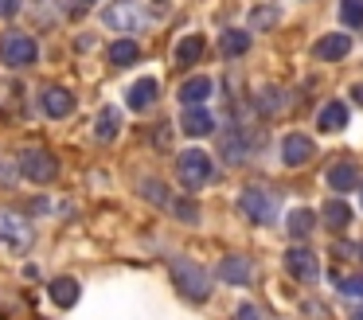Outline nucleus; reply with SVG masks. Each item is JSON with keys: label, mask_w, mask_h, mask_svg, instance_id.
Returning <instances> with one entry per match:
<instances>
[{"label": "nucleus", "mask_w": 363, "mask_h": 320, "mask_svg": "<svg viewBox=\"0 0 363 320\" xmlns=\"http://www.w3.org/2000/svg\"><path fill=\"white\" fill-rule=\"evenodd\" d=\"M352 51V39L347 35H324V39H316V47H313V55L316 59H324V62H336V59H344V55Z\"/></svg>", "instance_id": "obj_13"}, {"label": "nucleus", "mask_w": 363, "mask_h": 320, "mask_svg": "<svg viewBox=\"0 0 363 320\" xmlns=\"http://www.w3.org/2000/svg\"><path fill=\"white\" fill-rule=\"evenodd\" d=\"M352 101H355V106H363V82L352 86Z\"/></svg>", "instance_id": "obj_32"}, {"label": "nucleus", "mask_w": 363, "mask_h": 320, "mask_svg": "<svg viewBox=\"0 0 363 320\" xmlns=\"http://www.w3.org/2000/svg\"><path fill=\"white\" fill-rule=\"evenodd\" d=\"M203 35H188V39H180V43H176V62H180V67H191V62H199L203 59Z\"/></svg>", "instance_id": "obj_19"}, {"label": "nucleus", "mask_w": 363, "mask_h": 320, "mask_svg": "<svg viewBox=\"0 0 363 320\" xmlns=\"http://www.w3.org/2000/svg\"><path fill=\"white\" fill-rule=\"evenodd\" d=\"M352 320H363V309H355V312H352Z\"/></svg>", "instance_id": "obj_33"}, {"label": "nucleus", "mask_w": 363, "mask_h": 320, "mask_svg": "<svg viewBox=\"0 0 363 320\" xmlns=\"http://www.w3.org/2000/svg\"><path fill=\"white\" fill-rule=\"evenodd\" d=\"M324 180H328L332 192H352V187H359V172H355V164H332Z\"/></svg>", "instance_id": "obj_15"}, {"label": "nucleus", "mask_w": 363, "mask_h": 320, "mask_svg": "<svg viewBox=\"0 0 363 320\" xmlns=\"http://www.w3.org/2000/svg\"><path fill=\"white\" fill-rule=\"evenodd\" d=\"M285 226H289V234H293V238H305V234L316 226V215H313L308 207H297V211H289Z\"/></svg>", "instance_id": "obj_21"}, {"label": "nucleus", "mask_w": 363, "mask_h": 320, "mask_svg": "<svg viewBox=\"0 0 363 320\" xmlns=\"http://www.w3.org/2000/svg\"><path fill=\"white\" fill-rule=\"evenodd\" d=\"M172 207H176V215H180L184 223H196V219H199V207H196V203H188V199H176Z\"/></svg>", "instance_id": "obj_29"}, {"label": "nucleus", "mask_w": 363, "mask_h": 320, "mask_svg": "<svg viewBox=\"0 0 363 320\" xmlns=\"http://www.w3.org/2000/svg\"><path fill=\"white\" fill-rule=\"evenodd\" d=\"M20 172H24V180H32V184H51L55 180V156L43 153V148H24L20 153Z\"/></svg>", "instance_id": "obj_5"}, {"label": "nucleus", "mask_w": 363, "mask_h": 320, "mask_svg": "<svg viewBox=\"0 0 363 320\" xmlns=\"http://www.w3.org/2000/svg\"><path fill=\"white\" fill-rule=\"evenodd\" d=\"M324 223H328V231H344L347 223H352V211H347V203H332L328 199V207H324Z\"/></svg>", "instance_id": "obj_23"}, {"label": "nucleus", "mask_w": 363, "mask_h": 320, "mask_svg": "<svg viewBox=\"0 0 363 320\" xmlns=\"http://www.w3.org/2000/svg\"><path fill=\"white\" fill-rule=\"evenodd\" d=\"M32 242H35L32 223L20 211H0V246L9 250V254H28Z\"/></svg>", "instance_id": "obj_2"}, {"label": "nucleus", "mask_w": 363, "mask_h": 320, "mask_svg": "<svg viewBox=\"0 0 363 320\" xmlns=\"http://www.w3.org/2000/svg\"><path fill=\"white\" fill-rule=\"evenodd\" d=\"M141 195H149L152 203H168V192L157 184V180H145V184H141Z\"/></svg>", "instance_id": "obj_28"}, {"label": "nucleus", "mask_w": 363, "mask_h": 320, "mask_svg": "<svg viewBox=\"0 0 363 320\" xmlns=\"http://www.w3.org/2000/svg\"><path fill=\"white\" fill-rule=\"evenodd\" d=\"M246 47H250V35H246V31H238V28L223 31V55H227V59L246 55Z\"/></svg>", "instance_id": "obj_24"}, {"label": "nucleus", "mask_w": 363, "mask_h": 320, "mask_svg": "<svg viewBox=\"0 0 363 320\" xmlns=\"http://www.w3.org/2000/svg\"><path fill=\"white\" fill-rule=\"evenodd\" d=\"M285 270H289L297 281H316L320 277V262H316V254L308 246H289V254H285Z\"/></svg>", "instance_id": "obj_8"}, {"label": "nucleus", "mask_w": 363, "mask_h": 320, "mask_svg": "<svg viewBox=\"0 0 363 320\" xmlns=\"http://www.w3.org/2000/svg\"><path fill=\"white\" fill-rule=\"evenodd\" d=\"M316 125H320L324 133H340L347 125V106H344V101H328V106L320 109V121H316Z\"/></svg>", "instance_id": "obj_17"}, {"label": "nucleus", "mask_w": 363, "mask_h": 320, "mask_svg": "<svg viewBox=\"0 0 363 320\" xmlns=\"http://www.w3.org/2000/svg\"><path fill=\"white\" fill-rule=\"evenodd\" d=\"M340 20H344L347 28H363V0H344V4H340Z\"/></svg>", "instance_id": "obj_25"}, {"label": "nucleus", "mask_w": 363, "mask_h": 320, "mask_svg": "<svg viewBox=\"0 0 363 320\" xmlns=\"http://www.w3.org/2000/svg\"><path fill=\"white\" fill-rule=\"evenodd\" d=\"M118 129H121V114H118L113 106H106L102 114H98V125H94L98 140H102V145H110V140L118 137Z\"/></svg>", "instance_id": "obj_20"}, {"label": "nucleus", "mask_w": 363, "mask_h": 320, "mask_svg": "<svg viewBox=\"0 0 363 320\" xmlns=\"http://www.w3.org/2000/svg\"><path fill=\"white\" fill-rule=\"evenodd\" d=\"M125 101H129V109H149L152 101H157V78H141V82H133L129 94H125Z\"/></svg>", "instance_id": "obj_16"}, {"label": "nucleus", "mask_w": 363, "mask_h": 320, "mask_svg": "<svg viewBox=\"0 0 363 320\" xmlns=\"http://www.w3.org/2000/svg\"><path fill=\"white\" fill-rule=\"evenodd\" d=\"M43 114H48V117L74 114V94L63 90V86H48V90H43Z\"/></svg>", "instance_id": "obj_11"}, {"label": "nucleus", "mask_w": 363, "mask_h": 320, "mask_svg": "<svg viewBox=\"0 0 363 320\" xmlns=\"http://www.w3.org/2000/svg\"><path fill=\"white\" fill-rule=\"evenodd\" d=\"M141 59V47L133 43V39H118V43L110 47V62L113 67H129V62Z\"/></svg>", "instance_id": "obj_22"}, {"label": "nucleus", "mask_w": 363, "mask_h": 320, "mask_svg": "<svg viewBox=\"0 0 363 320\" xmlns=\"http://www.w3.org/2000/svg\"><path fill=\"white\" fill-rule=\"evenodd\" d=\"M359 195H363V184H359Z\"/></svg>", "instance_id": "obj_34"}, {"label": "nucleus", "mask_w": 363, "mask_h": 320, "mask_svg": "<svg viewBox=\"0 0 363 320\" xmlns=\"http://www.w3.org/2000/svg\"><path fill=\"white\" fill-rule=\"evenodd\" d=\"M235 320H262V312H258V304H242V309L235 312Z\"/></svg>", "instance_id": "obj_31"}, {"label": "nucleus", "mask_w": 363, "mask_h": 320, "mask_svg": "<svg viewBox=\"0 0 363 320\" xmlns=\"http://www.w3.org/2000/svg\"><path fill=\"white\" fill-rule=\"evenodd\" d=\"M102 23L113 31H133V28H141V8H137L133 0H113L102 12Z\"/></svg>", "instance_id": "obj_7"}, {"label": "nucleus", "mask_w": 363, "mask_h": 320, "mask_svg": "<svg viewBox=\"0 0 363 320\" xmlns=\"http://www.w3.org/2000/svg\"><path fill=\"white\" fill-rule=\"evenodd\" d=\"M176 176H180V184L188 187V192H199V187L211 184L215 164L203 148H188V153H180V160H176Z\"/></svg>", "instance_id": "obj_1"}, {"label": "nucleus", "mask_w": 363, "mask_h": 320, "mask_svg": "<svg viewBox=\"0 0 363 320\" xmlns=\"http://www.w3.org/2000/svg\"><path fill=\"white\" fill-rule=\"evenodd\" d=\"M313 156H316V145L305 133H289V137L281 140V160L289 164V168H301V164H308Z\"/></svg>", "instance_id": "obj_9"}, {"label": "nucleus", "mask_w": 363, "mask_h": 320, "mask_svg": "<svg viewBox=\"0 0 363 320\" xmlns=\"http://www.w3.org/2000/svg\"><path fill=\"white\" fill-rule=\"evenodd\" d=\"M180 129L188 137H207V133H215V117L203 106H188V114L180 117Z\"/></svg>", "instance_id": "obj_12"}, {"label": "nucleus", "mask_w": 363, "mask_h": 320, "mask_svg": "<svg viewBox=\"0 0 363 320\" xmlns=\"http://www.w3.org/2000/svg\"><path fill=\"white\" fill-rule=\"evenodd\" d=\"M51 301H55L59 309H71V304L79 301V281L74 277H55L51 281Z\"/></svg>", "instance_id": "obj_18"}, {"label": "nucleus", "mask_w": 363, "mask_h": 320, "mask_svg": "<svg viewBox=\"0 0 363 320\" xmlns=\"http://www.w3.org/2000/svg\"><path fill=\"white\" fill-rule=\"evenodd\" d=\"M172 281H176V289H180L188 301H207V297H211V281H207V273L199 270L196 262H188V258H176L172 262Z\"/></svg>", "instance_id": "obj_3"}, {"label": "nucleus", "mask_w": 363, "mask_h": 320, "mask_svg": "<svg viewBox=\"0 0 363 320\" xmlns=\"http://www.w3.org/2000/svg\"><path fill=\"white\" fill-rule=\"evenodd\" d=\"M250 23H254V28H269V23H277V12H274V8H254Z\"/></svg>", "instance_id": "obj_27"}, {"label": "nucleus", "mask_w": 363, "mask_h": 320, "mask_svg": "<svg viewBox=\"0 0 363 320\" xmlns=\"http://www.w3.org/2000/svg\"><path fill=\"white\" fill-rule=\"evenodd\" d=\"M20 4H24V0H0V16H4V20H12V16L20 12Z\"/></svg>", "instance_id": "obj_30"}, {"label": "nucleus", "mask_w": 363, "mask_h": 320, "mask_svg": "<svg viewBox=\"0 0 363 320\" xmlns=\"http://www.w3.org/2000/svg\"><path fill=\"white\" fill-rule=\"evenodd\" d=\"M340 293H347V297H363V273H352V277H340Z\"/></svg>", "instance_id": "obj_26"}, {"label": "nucleus", "mask_w": 363, "mask_h": 320, "mask_svg": "<svg viewBox=\"0 0 363 320\" xmlns=\"http://www.w3.org/2000/svg\"><path fill=\"white\" fill-rule=\"evenodd\" d=\"M238 211H242V215H250L254 223H262V226L277 219V203H274V195L262 192V187H246V192L238 195Z\"/></svg>", "instance_id": "obj_4"}, {"label": "nucleus", "mask_w": 363, "mask_h": 320, "mask_svg": "<svg viewBox=\"0 0 363 320\" xmlns=\"http://www.w3.org/2000/svg\"><path fill=\"white\" fill-rule=\"evenodd\" d=\"M211 90H215L211 78H207V75H196V78H188V82L180 86V101H184V106H199V101L211 98Z\"/></svg>", "instance_id": "obj_14"}, {"label": "nucleus", "mask_w": 363, "mask_h": 320, "mask_svg": "<svg viewBox=\"0 0 363 320\" xmlns=\"http://www.w3.org/2000/svg\"><path fill=\"white\" fill-rule=\"evenodd\" d=\"M219 277L227 281V285H250V281H254V265L246 262V258L230 254V258H223V262H219Z\"/></svg>", "instance_id": "obj_10"}, {"label": "nucleus", "mask_w": 363, "mask_h": 320, "mask_svg": "<svg viewBox=\"0 0 363 320\" xmlns=\"http://www.w3.org/2000/svg\"><path fill=\"white\" fill-rule=\"evenodd\" d=\"M0 59H4V67H32L35 59H40V47H35L32 35H9L4 43H0Z\"/></svg>", "instance_id": "obj_6"}]
</instances>
